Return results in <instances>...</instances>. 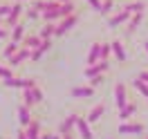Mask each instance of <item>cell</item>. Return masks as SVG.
Masks as SVG:
<instances>
[{
    "label": "cell",
    "mask_w": 148,
    "mask_h": 139,
    "mask_svg": "<svg viewBox=\"0 0 148 139\" xmlns=\"http://www.w3.org/2000/svg\"><path fill=\"white\" fill-rule=\"evenodd\" d=\"M76 23H79V14H72V16L61 18V20L54 25V36H63V34H67L72 27H76Z\"/></svg>",
    "instance_id": "obj_1"
},
{
    "label": "cell",
    "mask_w": 148,
    "mask_h": 139,
    "mask_svg": "<svg viewBox=\"0 0 148 139\" xmlns=\"http://www.w3.org/2000/svg\"><path fill=\"white\" fill-rule=\"evenodd\" d=\"M45 99V94H43V90L38 88V85H34V88H27V90H23V105H34V103H40Z\"/></svg>",
    "instance_id": "obj_2"
},
{
    "label": "cell",
    "mask_w": 148,
    "mask_h": 139,
    "mask_svg": "<svg viewBox=\"0 0 148 139\" xmlns=\"http://www.w3.org/2000/svg\"><path fill=\"white\" fill-rule=\"evenodd\" d=\"M108 70H110V61H99L97 65H88V67H85V79H92V76L106 74Z\"/></svg>",
    "instance_id": "obj_3"
},
{
    "label": "cell",
    "mask_w": 148,
    "mask_h": 139,
    "mask_svg": "<svg viewBox=\"0 0 148 139\" xmlns=\"http://www.w3.org/2000/svg\"><path fill=\"white\" fill-rule=\"evenodd\" d=\"M23 11H25L23 2H14V5H11V9H9V16L5 18V25H9V27L18 25V18L23 16Z\"/></svg>",
    "instance_id": "obj_4"
},
{
    "label": "cell",
    "mask_w": 148,
    "mask_h": 139,
    "mask_svg": "<svg viewBox=\"0 0 148 139\" xmlns=\"http://www.w3.org/2000/svg\"><path fill=\"white\" fill-rule=\"evenodd\" d=\"M128 101H130V97H128L126 85H123V83H117V85H114V103H117V108L121 110Z\"/></svg>",
    "instance_id": "obj_5"
},
{
    "label": "cell",
    "mask_w": 148,
    "mask_h": 139,
    "mask_svg": "<svg viewBox=\"0 0 148 139\" xmlns=\"http://www.w3.org/2000/svg\"><path fill=\"white\" fill-rule=\"evenodd\" d=\"M5 85L7 88H20V90H27V88H34L36 85V81L34 79H23V76H14V79H9V81H5Z\"/></svg>",
    "instance_id": "obj_6"
},
{
    "label": "cell",
    "mask_w": 148,
    "mask_h": 139,
    "mask_svg": "<svg viewBox=\"0 0 148 139\" xmlns=\"http://www.w3.org/2000/svg\"><path fill=\"white\" fill-rule=\"evenodd\" d=\"M76 132L81 139H92V130H90V123L85 121V117H76Z\"/></svg>",
    "instance_id": "obj_7"
},
{
    "label": "cell",
    "mask_w": 148,
    "mask_h": 139,
    "mask_svg": "<svg viewBox=\"0 0 148 139\" xmlns=\"http://www.w3.org/2000/svg\"><path fill=\"white\" fill-rule=\"evenodd\" d=\"M76 117H79V114H67V117L61 121V126H58L61 137H63V135H70V132L74 130V126H76Z\"/></svg>",
    "instance_id": "obj_8"
},
{
    "label": "cell",
    "mask_w": 148,
    "mask_h": 139,
    "mask_svg": "<svg viewBox=\"0 0 148 139\" xmlns=\"http://www.w3.org/2000/svg\"><path fill=\"white\" fill-rule=\"evenodd\" d=\"M70 94L74 99H90V97H94V88H90V85H76V88H72Z\"/></svg>",
    "instance_id": "obj_9"
},
{
    "label": "cell",
    "mask_w": 148,
    "mask_h": 139,
    "mask_svg": "<svg viewBox=\"0 0 148 139\" xmlns=\"http://www.w3.org/2000/svg\"><path fill=\"white\" fill-rule=\"evenodd\" d=\"M103 114H106V103H97V105H94L92 110L88 112V117H85V121H88V123H97V121L101 119Z\"/></svg>",
    "instance_id": "obj_10"
},
{
    "label": "cell",
    "mask_w": 148,
    "mask_h": 139,
    "mask_svg": "<svg viewBox=\"0 0 148 139\" xmlns=\"http://www.w3.org/2000/svg\"><path fill=\"white\" fill-rule=\"evenodd\" d=\"M135 112H137V103H135V101H128L119 110V119L123 121V123H128V121L132 119V114H135Z\"/></svg>",
    "instance_id": "obj_11"
},
{
    "label": "cell",
    "mask_w": 148,
    "mask_h": 139,
    "mask_svg": "<svg viewBox=\"0 0 148 139\" xmlns=\"http://www.w3.org/2000/svg\"><path fill=\"white\" fill-rule=\"evenodd\" d=\"M144 132V123H121L119 135H141Z\"/></svg>",
    "instance_id": "obj_12"
},
{
    "label": "cell",
    "mask_w": 148,
    "mask_h": 139,
    "mask_svg": "<svg viewBox=\"0 0 148 139\" xmlns=\"http://www.w3.org/2000/svg\"><path fill=\"white\" fill-rule=\"evenodd\" d=\"M29 56H32V49H27V47H23V45H20V49H18V52H16V54L9 58V65H11V67H14V65H20L23 61H27Z\"/></svg>",
    "instance_id": "obj_13"
},
{
    "label": "cell",
    "mask_w": 148,
    "mask_h": 139,
    "mask_svg": "<svg viewBox=\"0 0 148 139\" xmlns=\"http://www.w3.org/2000/svg\"><path fill=\"white\" fill-rule=\"evenodd\" d=\"M128 18H130V14L123 9V11H119V14H114V16L108 18V27H119L123 23H128Z\"/></svg>",
    "instance_id": "obj_14"
},
{
    "label": "cell",
    "mask_w": 148,
    "mask_h": 139,
    "mask_svg": "<svg viewBox=\"0 0 148 139\" xmlns=\"http://www.w3.org/2000/svg\"><path fill=\"white\" fill-rule=\"evenodd\" d=\"M99 61H101V43H92L88 54V65H97Z\"/></svg>",
    "instance_id": "obj_15"
},
{
    "label": "cell",
    "mask_w": 148,
    "mask_h": 139,
    "mask_svg": "<svg viewBox=\"0 0 148 139\" xmlns=\"http://www.w3.org/2000/svg\"><path fill=\"white\" fill-rule=\"evenodd\" d=\"M40 38H38V34H29V36H25L23 40H20V45L23 47H27V49H38L40 47Z\"/></svg>",
    "instance_id": "obj_16"
},
{
    "label": "cell",
    "mask_w": 148,
    "mask_h": 139,
    "mask_svg": "<svg viewBox=\"0 0 148 139\" xmlns=\"http://www.w3.org/2000/svg\"><path fill=\"white\" fill-rule=\"evenodd\" d=\"M18 121H20V126H23V128H27L29 123H32V112H29V108L27 105H20L18 108Z\"/></svg>",
    "instance_id": "obj_17"
},
{
    "label": "cell",
    "mask_w": 148,
    "mask_h": 139,
    "mask_svg": "<svg viewBox=\"0 0 148 139\" xmlns=\"http://www.w3.org/2000/svg\"><path fill=\"white\" fill-rule=\"evenodd\" d=\"M110 47H112V54H114V58H117L119 63H126V49H123V45H121L119 40H112Z\"/></svg>",
    "instance_id": "obj_18"
},
{
    "label": "cell",
    "mask_w": 148,
    "mask_h": 139,
    "mask_svg": "<svg viewBox=\"0 0 148 139\" xmlns=\"http://www.w3.org/2000/svg\"><path fill=\"white\" fill-rule=\"evenodd\" d=\"M11 43H18L20 45V40H23V38H25V25H23V23H18V25H14V27H11Z\"/></svg>",
    "instance_id": "obj_19"
},
{
    "label": "cell",
    "mask_w": 148,
    "mask_h": 139,
    "mask_svg": "<svg viewBox=\"0 0 148 139\" xmlns=\"http://www.w3.org/2000/svg\"><path fill=\"white\" fill-rule=\"evenodd\" d=\"M25 132H27V137L29 139H40V121H32L27 128H25Z\"/></svg>",
    "instance_id": "obj_20"
},
{
    "label": "cell",
    "mask_w": 148,
    "mask_h": 139,
    "mask_svg": "<svg viewBox=\"0 0 148 139\" xmlns=\"http://www.w3.org/2000/svg\"><path fill=\"white\" fill-rule=\"evenodd\" d=\"M38 38H40V40H52V38H54V23L43 25L40 31H38Z\"/></svg>",
    "instance_id": "obj_21"
},
{
    "label": "cell",
    "mask_w": 148,
    "mask_h": 139,
    "mask_svg": "<svg viewBox=\"0 0 148 139\" xmlns=\"http://www.w3.org/2000/svg\"><path fill=\"white\" fill-rule=\"evenodd\" d=\"M123 9L128 11L130 16H132V14H144V2H141V0H132V2H128Z\"/></svg>",
    "instance_id": "obj_22"
},
{
    "label": "cell",
    "mask_w": 148,
    "mask_h": 139,
    "mask_svg": "<svg viewBox=\"0 0 148 139\" xmlns=\"http://www.w3.org/2000/svg\"><path fill=\"white\" fill-rule=\"evenodd\" d=\"M18 49H20V45H18V43H11V40H9V45H7L5 49H2V56H5L7 61H9V58H11L14 54H16Z\"/></svg>",
    "instance_id": "obj_23"
},
{
    "label": "cell",
    "mask_w": 148,
    "mask_h": 139,
    "mask_svg": "<svg viewBox=\"0 0 148 139\" xmlns=\"http://www.w3.org/2000/svg\"><path fill=\"white\" fill-rule=\"evenodd\" d=\"M112 11H114V2H112V0H101V9H99V14L110 16Z\"/></svg>",
    "instance_id": "obj_24"
},
{
    "label": "cell",
    "mask_w": 148,
    "mask_h": 139,
    "mask_svg": "<svg viewBox=\"0 0 148 139\" xmlns=\"http://www.w3.org/2000/svg\"><path fill=\"white\" fill-rule=\"evenodd\" d=\"M132 88H135L141 97H146V99H148V85H146V83H141L139 79H135V81H132Z\"/></svg>",
    "instance_id": "obj_25"
},
{
    "label": "cell",
    "mask_w": 148,
    "mask_h": 139,
    "mask_svg": "<svg viewBox=\"0 0 148 139\" xmlns=\"http://www.w3.org/2000/svg\"><path fill=\"white\" fill-rule=\"evenodd\" d=\"M14 79V72H11L9 65H0V81H9Z\"/></svg>",
    "instance_id": "obj_26"
},
{
    "label": "cell",
    "mask_w": 148,
    "mask_h": 139,
    "mask_svg": "<svg viewBox=\"0 0 148 139\" xmlns=\"http://www.w3.org/2000/svg\"><path fill=\"white\" fill-rule=\"evenodd\" d=\"M72 14H76L72 2H65V5H61V18H65V16H72Z\"/></svg>",
    "instance_id": "obj_27"
},
{
    "label": "cell",
    "mask_w": 148,
    "mask_h": 139,
    "mask_svg": "<svg viewBox=\"0 0 148 139\" xmlns=\"http://www.w3.org/2000/svg\"><path fill=\"white\" fill-rule=\"evenodd\" d=\"M110 52H112L110 43H101V61H110Z\"/></svg>",
    "instance_id": "obj_28"
},
{
    "label": "cell",
    "mask_w": 148,
    "mask_h": 139,
    "mask_svg": "<svg viewBox=\"0 0 148 139\" xmlns=\"http://www.w3.org/2000/svg\"><path fill=\"white\" fill-rule=\"evenodd\" d=\"M88 83H90V88H97V85H101V83H103V74L92 76V79H88Z\"/></svg>",
    "instance_id": "obj_29"
},
{
    "label": "cell",
    "mask_w": 148,
    "mask_h": 139,
    "mask_svg": "<svg viewBox=\"0 0 148 139\" xmlns=\"http://www.w3.org/2000/svg\"><path fill=\"white\" fill-rule=\"evenodd\" d=\"M25 16H27V18H29V20H36V18H38V16H40V14H38V11H36V9H32V7H29V9H25Z\"/></svg>",
    "instance_id": "obj_30"
},
{
    "label": "cell",
    "mask_w": 148,
    "mask_h": 139,
    "mask_svg": "<svg viewBox=\"0 0 148 139\" xmlns=\"http://www.w3.org/2000/svg\"><path fill=\"white\" fill-rule=\"evenodd\" d=\"M9 9H11L9 5H0V18H2V20L9 16Z\"/></svg>",
    "instance_id": "obj_31"
},
{
    "label": "cell",
    "mask_w": 148,
    "mask_h": 139,
    "mask_svg": "<svg viewBox=\"0 0 148 139\" xmlns=\"http://www.w3.org/2000/svg\"><path fill=\"white\" fill-rule=\"evenodd\" d=\"M40 56H43V52H40V49H32V56H29V61H34V63H36V61H40Z\"/></svg>",
    "instance_id": "obj_32"
},
{
    "label": "cell",
    "mask_w": 148,
    "mask_h": 139,
    "mask_svg": "<svg viewBox=\"0 0 148 139\" xmlns=\"http://www.w3.org/2000/svg\"><path fill=\"white\" fill-rule=\"evenodd\" d=\"M49 47H52V40H43V43H40V47H38V49H40V52L45 54V52H47V49H49Z\"/></svg>",
    "instance_id": "obj_33"
},
{
    "label": "cell",
    "mask_w": 148,
    "mask_h": 139,
    "mask_svg": "<svg viewBox=\"0 0 148 139\" xmlns=\"http://www.w3.org/2000/svg\"><path fill=\"white\" fill-rule=\"evenodd\" d=\"M139 81H141V83H146L148 85V70H144V72H139V76H137Z\"/></svg>",
    "instance_id": "obj_34"
},
{
    "label": "cell",
    "mask_w": 148,
    "mask_h": 139,
    "mask_svg": "<svg viewBox=\"0 0 148 139\" xmlns=\"http://www.w3.org/2000/svg\"><path fill=\"white\" fill-rule=\"evenodd\" d=\"M88 2H90V7H92V9H101V0H88Z\"/></svg>",
    "instance_id": "obj_35"
},
{
    "label": "cell",
    "mask_w": 148,
    "mask_h": 139,
    "mask_svg": "<svg viewBox=\"0 0 148 139\" xmlns=\"http://www.w3.org/2000/svg\"><path fill=\"white\" fill-rule=\"evenodd\" d=\"M40 139H61V135H54V132H45V135H40Z\"/></svg>",
    "instance_id": "obj_36"
},
{
    "label": "cell",
    "mask_w": 148,
    "mask_h": 139,
    "mask_svg": "<svg viewBox=\"0 0 148 139\" xmlns=\"http://www.w3.org/2000/svg\"><path fill=\"white\" fill-rule=\"evenodd\" d=\"M16 139H29V137H27V132H25V128H20L18 132H16Z\"/></svg>",
    "instance_id": "obj_37"
},
{
    "label": "cell",
    "mask_w": 148,
    "mask_h": 139,
    "mask_svg": "<svg viewBox=\"0 0 148 139\" xmlns=\"http://www.w3.org/2000/svg\"><path fill=\"white\" fill-rule=\"evenodd\" d=\"M9 36V29L7 27H0V38H7Z\"/></svg>",
    "instance_id": "obj_38"
},
{
    "label": "cell",
    "mask_w": 148,
    "mask_h": 139,
    "mask_svg": "<svg viewBox=\"0 0 148 139\" xmlns=\"http://www.w3.org/2000/svg\"><path fill=\"white\" fill-rule=\"evenodd\" d=\"M61 139H74V135H72V132H70V135H63V137H61Z\"/></svg>",
    "instance_id": "obj_39"
},
{
    "label": "cell",
    "mask_w": 148,
    "mask_h": 139,
    "mask_svg": "<svg viewBox=\"0 0 148 139\" xmlns=\"http://www.w3.org/2000/svg\"><path fill=\"white\" fill-rule=\"evenodd\" d=\"M58 5H65V2H72V0H56Z\"/></svg>",
    "instance_id": "obj_40"
},
{
    "label": "cell",
    "mask_w": 148,
    "mask_h": 139,
    "mask_svg": "<svg viewBox=\"0 0 148 139\" xmlns=\"http://www.w3.org/2000/svg\"><path fill=\"white\" fill-rule=\"evenodd\" d=\"M144 49H146V54H148V40H146V43H144Z\"/></svg>",
    "instance_id": "obj_41"
},
{
    "label": "cell",
    "mask_w": 148,
    "mask_h": 139,
    "mask_svg": "<svg viewBox=\"0 0 148 139\" xmlns=\"http://www.w3.org/2000/svg\"><path fill=\"white\" fill-rule=\"evenodd\" d=\"M2 23H5V20H2V18H0V25H2Z\"/></svg>",
    "instance_id": "obj_42"
},
{
    "label": "cell",
    "mask_w": 148,
    "mask_h": 139,
    "mask_svg": "<svg viewBox=\"0 0 148 139\" xmlns=\"http://www.w3.org/2000/svg\"><path fill=\"white\" fill-rule=\"evenodd\" d=\"M16 2H23V0H16Z\"/></svg>",
    "instance_id": "obj_43"
},
{
    "label": "cell",
    "mask_w": 148,
    "mask_h": 139,
    "mask_svg": "<svg viewBox=\"0 0 148 139\" xmlns=\"http://www.w3.org/2000/svg\"><path fill=\"white\" fill-rule=\"evenodd\" d=\"M146 139H148V135H146Z\"/></svg>",
    "instance_id": "obj_44"
}]
</instances>
